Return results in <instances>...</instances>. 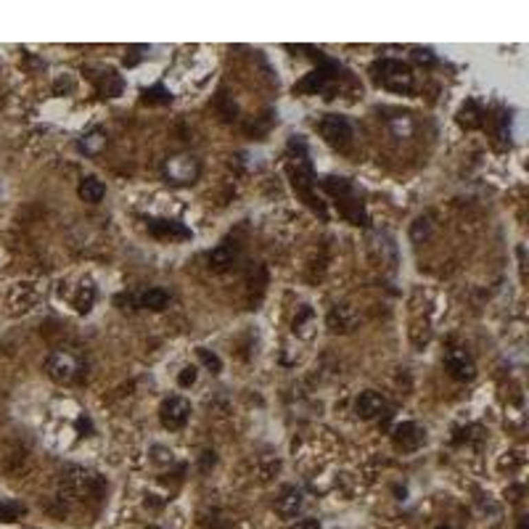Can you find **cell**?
Returning a JSON list of instances; mask_svg holds the SVG:
<instances>
[{
	"instance_id": "31",
	"label": "cell",
	"mask_w": 529,
	"mask_h": 529,
	"mask_svg": "<svg viewBox=\"0 0 529 529\" xmlns=\"http://www.w3.org/2000/svg\"><path fill=\"white\" fill-rule=\"evenodd\" d=\"M437 529H450V527H444V524H442V527H437Z\"/></svg>"
},
{
	"instance_id": "15",
	"label": "cell",
	"mask_w": 529,
	"mask_h": 529,
	"mask_svg": "<svg viewBox=\"0 0 529 529\" xmlns=\"http://www.w3.org/2000/svg\"><path fill=\"white\" fill-rule=\"evenodd\" d=\"M77 193H80V199L87 202V204H98V202H103V196H106V186H103L96 175H87V177L80 180Z\"/></svg>"
},
{
	"instance_id": "3",
	"label": "cell",
	"mask_w": 529,
	"mask_h": 529,
	"mask_svg": "<svg viewBox=\"0 0 529 529\" xmlns=\"http://www.w3.org/2000/svg\"><path fill=\"white\" fill-rule=\"evenodd\" d=\"M199 172H202V164H199L196 156L191 154H175L170 159H164V164H162V175L172 186H191V183H196Z\"/></svg>"
},
{
	"instance_id": "1",
	"label": "cell",
	"mask_w": 529,
	"mask_h": 529,
	"mask_svg": "<svg viewBox=\"0 0 529 529\" xmlns=\"http://www.w3.org/2000/svg\"><path fill=\"white\" fill-rule=\"evenodd\" d=\"M103 490V482L96 471L83 468V466H67L61 471L58 482V495L67 503H83L87 497H96Z\"/></svg>"
},
{
	"instance_id": "18",
	"label": "cell",
	"mask_w": 529,
	"mask_h": 529,
	"mask_svg": "<svg viewBox=\"0 0 529 529\" xmlns=\"http://www.w3.org/2000/svg\"><path fill=\"white\" fill-rule=\"evenodd\" d=\"M281 471V461L278 458H259L257 463V479L259 482H270Z\"/></svg>"
},
{
	"instance_id": "12",
	"label": "cell",
	"mask_w": 529,
	"mask_h": 529,
	"mask_svg": "<svg viewBox=\"0 0 529 529\" xmlns=\"http://www.w3.org/2000/svg\"><path fill=\"white\" fill-rule=\"evenodd\" d=\"M384 410H387V400H384L378 392H374V389L360 392V397L355 400V413H358L360 418H365V421L378 418Z\"/></svg>"
},
{
	"instance_id": "21",
	"label": "cell",
	"mask_w": 529,
	"mask_h": 529,
	"mask_svg": "<svg viewBox=\"0 0 529 529\" xmlns=\"http://www.w3.org/2000/svg\"><path fill=\"white\" fill-rule=\"evenodd\" d=\"M24 513L21 503H0V521H17Z\"/></svg>"
},
{
	"instance_id": "11",
	"label": "cell",
	"mask_w": 529,
	"mask_h": 529,
	"mask_svg": "<svg viewBox=\"0 0 529 529\" xmlns=\"http://www.w3.org/2000/svg\"><path fill=\"white\" fill-rule=\"evenodd\" d=\"M302 506H305V493L299 487H283L281 495L275 497V511L286 519H294L302 511Z\"/></svg>"
},
{
	"instance_id": "23",
	"label": "cell",
	"mask_w": 529,
	"mask_h": 529,
	"mask_svg": "<svg viewBox=\"0 0 529 529\" xmlns=\"http://www.w3.org/2000/svg\"><path fill=\"white\" fill-rule=\"evenodd\" d=\"M421 233H424V239H429V233H431V217H418V220L413 222V228H410V236H413V241H418L421 239Z\"/></svg>"
},
{
	"instance_id": "4",
	"label": "cell",
	"mask_w": 529,
	"mask_h": 529,
	"mask_svg": "<svg viewBox=\"0 0 529 529\" xmlns=\"http://www.w3.org/2000/svg\"><path fill=\"white\" fill-rule=\"evenodd\" d=\"M80 371H83L80 360L74 358L72 352H64V349H56L45 360V374L56 384H74L80 378Z\"/></svg>"
},
{
	"instance_id": "10",
	"label": "cell",
	"mask_w": 529,
	"mask_h": 529,
	"mask_svg": "<svg viewBox=\"0 0 529 529\" xmlns=\"http://www.w3.org/2000/svg\"><path fill=\"white\" fill-rule=\"evenodd\" d=\"M206 262H209V268H212L215 273H225V270H230V268L239 262V246L230 244V241H222V244H217V246L206 255Z\"/></svg>"
},
{
	"instance_id": "25",
	"label": "cell",
	"mask_w": 529,
	"mask_h": 529,
	"mask_svg": "<svg viewBox=\"0 0 529 529\" xmlns=\"http://www.w3.org/2000/svg\"><path fill=\"white\" fill-rule=\"evenodd\" d=\"M101 146H106V136L103 133H93V136H87L85 140H83V151H87V154H96Z\"/></svg>"
},
{
	"instance_id": "32",
	"label": "cell",
	"mask_w": 529,
	"mask_h": 529,
	"mask_svg": "<svg viewBox=\"0 0 529 529\" xmlns=\"http://www.w3.org/2000/svg\"><path fill=\"white\" fill-rule=\"evenodd\" d=\"M151 529H154V527H151Z\"/></svg>"
},
{
	"instance_id": "7",
	"label": "cell",
	"mask_w": 529,
	"mask_h": 529,
	"mask_svg": "<svg viewBox=\"0 0 529 529\" xmlns=\"http://www.w3.org/2000/svg\"><path fill=\"white\" fill-rule=\"evenodd\" d=\"M325 325H328L331 334H352L360 325L358 310L352 307V305H347V302H339V305H334V307L328 310Z\"/></svg>"
},
{
	"instance_id": "17",
	"label": "cell",
	"mask_w": 529,
	"mask_h": 529,
	"mask_svg": "<svg viewBox=\"0 0 529 529\" xmlns=\"http://www.w3.org/2000/svg\"><path fill=\"white\" fill-rule=\"evenodd\" d=\"M93 302H96V286H93V281H85L77 291V296H74V307H77L80 315H87L93 310Z\"/></svg>"
},
{
	"instance_id": "19",
	"label": "cell",
	"mask_w": 529,
	"mask_h": 529,
	"mask_svg": "<svg viewBox=\"0 0 529 529\" xmlns=\"http://www.w3.org/2000/svg\"><path fill=\"white\" fill-rule=\"evenodd\" d=\"M479 117H482V111H479V106L474 101H468L461 111H458V122H461L463 127H477L479 122H482Z\"/></svg>"
},
{
	"instance_id": "5",
	"label": "cell",
	"mask_w": 529,
	"mask_h": 529,
	"mask_svg": "<svg viewBox=\"0 0 529 529\" xmlns=\"http://www.w3.org/2000/svg\"><path fill=\"white\" fill-rule=\"evenodd\" d=\"M321 136L325 138L328 146L339 149V151H347L352 146V138H355V130L347 117L342 114H325L321 120Z\"/></svg>"
},
{
	"instance_id": "13",
	"label": "cell",
	"mask_w": 529,
	"mask_h": 529,
	"mask_svg": "<svg viewBox=\"0 0 529 529\" xmlns=\"http://www.w3.org/2000/svg\"><path fill=\"white\" fill-rule=\"evenodd\" d=\"M146 225H149V230L154 233L156 239H191V230H188L183 222L151 217V220H146Z\"/></svg>"
},
{
	"instance_id": "26",
	"label": "cell",
	"mask_w": 529,
	"mask_h": 529,
	"mask_svg": "<svg viewBox=\"0 0 529 529\" xmlns=\"http://www.w3.org/2000/svg\"><path fill=\"white\" fill-rule=\"evenodd\" d=\"M413 61H415V64H424V67H434V64H437V56L429 51V48H413Z\"/></svg>"
},
{
	"instance_id": "24",
	"label": "cell",
	"mask_w": 529,
	"mask_h": 529,
	"mask_svg": "<svg viewBox=\"0 0 529 529\" xmlns=\"http://www.w3.org/2000/svg\"><path fill=\"white\" fill-rule=\"evenodd\" d=\"M310 323H312V310L302 307V312L294 318V331H299L302 336H310V334H307V325Z\"/></svg>"
},
{
	"instance_id": "2",
	"label": "cell",
	"mask_w": 529,
	"mask_h": 529,
	"mask_svg": "<svg viewBox=\"0 0 529 529\" xmlns=\"http://www.w3.org/2000/svg\"><path fill=\"white\" fill-rule=\"evenodd\" d=\"M371 74L378 85L389 87L394 93H410L415 85V77H413V69L397 58H378L371 67Z\"/></svg>"
},
{
	"instance_id": "14",
	"label": "cell",
	"mask_w": 529,
	"mask_h": 529,
	"mask_svg": "<svg viewBox=\"0 0 529 529\" xmlns=\"http://www.w3.org/2000/svg\"><path fill=\"white\" fill-rule=\"evenodd\" d=\"M167 305H170V291L164 289H146L140 291V294H136V307L159 312V310H164Z\"/></svg>"
},
{
	"instance_id": "28",
	"label": "cell",
	"mask_w": 529,
	"mask_h": 529,
	"mask_svg": "<svg viewBox=\"0 0 529 529\" xmlns=\"http://www.w3.org/2000/svg\"><path fill=\"white\" fill-rule=\"evenodd\" d=\"M143 101H162V103H170L172 96L164 90V87H151V90H143Z\"/></svg>"
},
{
	"instance_id": "27",
	"label": "cell",
	"mask_w": 529,
	"mask_h": 529,
	"mask_svg": "<svg viewBox=\"0 0 529 529\" xmlns=\"http://www.w3.org/2000/svg\"><path fill=\"white\" fill-rule=\"evenodd\" d=\"M196 378H199L196 365H186V368L177 374V384H180V387H193V384H196Z\"/></svg>"
},
{
	"instance_id": "29",
	"label": "cell",
	"mask_w": 529,
	"mask_h": 529,
	"mask_svg": "<svg viewBox=\"0 0 529 529\" xmlns=\"http://www.w3.org/2000/svg\"><path fill=\"white\" fill-rule=\"evenodd\" d=\"M392 130L400 138H402V136L408 138L410 133H413V122H410L408 117H402V120H392Z\"/></svg>"
},
{
	"instance_id": "16",
	"label": "cell",
	"mask_w": 529,
	"mask_h": 529,
	"mask_svg": "<svg viewBox=\"0 0 529 529\" xmlns=\"http://www.w3.org/2000/svg\"><path fill=\"white\" fill-rule=\"evenodd\" d=\"M334 74H328V69H318V72H312L307 80H302L299 85H296V90L299 93H318V90H323L325 85H328V80H331Z\"/></svg>"
},
{
	"instance_id": "6",
	"label": "cell",
	"mask_w": 529,
	"mask_h": 529,
	"mask_svg": "<svg viewBox=\"0 0 529 529\" xmlns=\"http://www.w3.org/2000/svg\"><path fill=\"white\" fill-rule=\"evenodd\" d=\"M188 418H191V402L183 400V397H167L162 402V408H159V421L170 431L183 429L188 424Z\"/></svg>"
},
{
	"instance_id": "8",
	"label": "cell",
	"mask_w": 529,
	"mask_h": 529,
	"mask_svg": "<svg viewBox=\"0 0 529 529\" xmlns=\"http://www.w3.org/2000/svg\"><path fill=\"white\" fill-rule=\"evenodd\" d=\"M444 368H447V374L453 376L455 381H471V378L477 376L474 358H471L466 349H461V347L447 349V355H444Z\"/></svg>"
},
{
	"instance_id": "20",
	"label": "cell",
	"mask_w": 529,
	"mask_h": 529,
	"mask_svg": "<svg viewBox=\"0 0 529 529\" xmlns=\"http://www.w3.org/2000/svg\"><path fill=\"white\" fill-rule=\"evenodd\" d=\"M101 93L103 96H109V98H114V96H120L122 93V80L117 72H109V74H106V80H103V85H101Z\"/></svg>"
},
{
	"instance_id": "30",
	"label": "cell",
	"mask_w": 529,
	"mask_h": 529,
	"mask_svg": "<svg viewBox=\"0 0 529 529\" xmlns=\"http://www.w3.org/2000/svg\"><path fill=\"white\" fill-rule=\"evenodd\" d=\"M291 529H323V527H321V521H318V519H299V521H296Z\"/></svg>"
},
{
	"instance_id": "22",
	"label": "cell",
	"mask_w": 529,
	"mask_h": 529,
	"mask_svg": "<svg viewBox=\"0 0 529 529\" xmlns=\"http://www.w3.org/2000/svg\"><path fill=\"white\" fill-rule=\"evenodd\" d=\"M199 360L204 363V365L209 368V371H212V374H220V371H222V360L217 358L215 352H209L206 347H199Z\"/></svg>"
},
{
	"instance_id": "9",
	"label": "cell",
	"mask_w": 529,
	"mask_h": 529,
	"mask_svg": "<svg viewBox=\"0 0 529 529\" xmlns=\"http://www.w3.org/2000/svg\"><path fill=\"white\" fill-rule=\"evenodd\" d=\"M392 440L397 450L413 453V450H418L421 444L427 442V429H421L418 424H413V421H405V424H400V427L394 429Z\"/></svg>"
}]
</instances>
